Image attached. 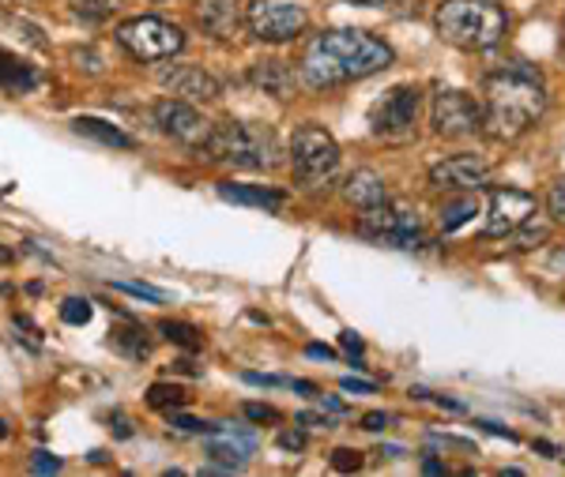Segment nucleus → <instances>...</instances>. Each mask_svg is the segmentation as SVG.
<instances>
[{
	"label": "nucleus",
	"instance_id": "nucleus-1",
	"mask_svg": "<svg viewBox=\"0 0 565 477\" xmlns=\"http://www.w3.org/2000/svg\"><path fill=\"white\" fill-rule=\"evenodd\" d=\"M546 113L543 76L524 64H509L487 76L482 84V132L498 143H513L532 132Z\"/></svg>",
	"mask_w": 565,
	"mask_h": 477
},
{
	"label": "nucleus",
	"instance_id": "nucleus-2",
	"mask_svg": "<svg viewBox=\"0 0 565 477\" xmlns=\"http://www.w3.org/2000/svg\"><path fill=\"white\" fill-rule=\"evenodd\" d=\"M392 50L366 31H321L309 39L298 72L309 87H340L388 68Z\"/></svg>",
	"mask_w": 565,
	"mask_h": 477
},
{
	"label": "nucleus",
	"instance_id": "nucleus-3",
	"mask_svg": "<svg viewBox=\"0 0 565 477\" xmlns=\"http://www.w3.org/2000/svg\"><path fill=\"white\" fill-rule=\"evenodd\" d=\"M434 26L449 45L476 53V50H494L505 39L509 20L494 0H441Z\"/></svg>",
	"mask_w": 565,
	"mask_h": 477
},
{
	"label": "nucleus",
	"instance_id": "nucleus-4",
	"mask_svg": "<svg viewBox=\"0 0 565 477\" xmlns=\"http://www.w3.org/2000/svg\"><path fill=\"white\" fill-rule=\"evenodd\" d=\"M200 154H207L212 162H223V166H234V170H268L271 154H276V140H271V132H264L257 124L223 121L212 128V135H207Z\"/></svg>",
	"mask_w": 565,
	"mask_h": 477
},
{
	"label": "nucleus",
	"instance_id": "nucleus-5",
	"mask_svg": "<svg viewBox=\"0 0 565 477\" xmlns=\"http://www.w3.org/2000/svg\"><path fill=\"white\" fill-rule=\"evenodd\" d=\"M290 170H295L298 185L317 188L335 177L340 170V143L317 124H302L290 140Z\"/></svg>",
	"mask_w": 565,
	"mask_h": 477
},
{
	"label": "nucleus",
	"instance_id": "nucleus-6",
	"mask_svg": "<svg viewBox=\"0 0 565 477\" xmlns=\"http://www.w3.org/2000/svg\"><path fill=\"white\" fill-rule=\"evenodd\" d=\"M418 113H423V90L399 84L370 106V132L385 143H407L418 128Z\"/></svg>",
	"mask_w": 565,
	"mask_h": 477
},
{
	"label": "nucleus",
	"instance_id": "nucleus-7",
	"mask_svg": "<svg viewBox=\"0 0 565 477\" xmlns=\"http://www.w3.org/2000/svg\"><path fill=\"white\" fill-rule=\"evenodd\" d=\"M117 42L132 53L136 61H170L174 53H181L185 45V34L181 26L167 23V20H154V15H136V20L117 26Z\"/></svg>",
	"mask_w": 565,
	"mask_h": 477
},
{
	"label": "nucleus",
	"instance_id": "nucleus-8",
	"mask_svg": "<svg viewBox=\"0 0 565 477\" xmlns=\"http://www.w3.org/2000/svg\"><path fill=\"white\" fill-rule=\"evenodd\" d=\"M245 23L260 42H290L306 31L309 15L298 0H253L245 8Z\"/></svg>",
	"mask_w": 565,
	"mask_h": 477
},
{
	"label": "nucleus",
	"instance_id": "nucleus-9",
	"mask_svg": "<svg viewBox=\"0 0 565 477\" xmlns=\"http://www.w3.org/2000/svg\"><path fill=\"white\" fill-rule=\"evenodd\" d=\"M430 124L445 140H460V135L482 132V106L463 90H441L430 106Z\"/></svg>",
	"mask_w": 565,
	"mask_h": 477
},
{
	"label": "nucleus",
	"instance_id": "nucleus-10",
	"mask_svg": "<svg viewBox=\"0 0 565 477\" xmlns=\"http://www.w3.org/2000/svg\"><path fill=\"white\" fill-rule=\"evenodd\" d=\"M535 215V196L524 188H494L487 204V237H513L524 223H532Z\"/></svg>",
	"mask_w": 565,
	"mask_h": 477
},
{
	"label": "nucleus",
	"instance_id": "nucleus-11",
	"mask_svg": "<svg viewBox=\"0 0 565 477\" xmlns=\"http://www.w3.org/2000/svg\"><path fill=\"white\" fill-rule=\"evenodd\" d=\"M154 124H159L170 140H178L181 147H193V151H204L207 135H212V128H215L212 121L200 117L196 106L181 102V98H167V102L154 106Z\"/></svg>",
	"mask_w": 565,
	"mask_h": 477
},
{
	"label": "nucleus",
	"instance_id": "nucleus-12",
	"mask_svg": "<svg viewBox=\"0 0 565 477\" xmlns=\"http://www.w3.org/2000/svg\"><path fill=\"white\" fill-rule=\"evenodd\" d=\"M490 181V162L479 154H452L430 170V185L445 192H479Z\"/></svg>",
	"mask_w": 565,
	"mask_h": 477
},
{
	"label": "nucleus",
	"instance_id": "nucleus-13",
	"mask_svg": "<svg viewBox=\"0 0 565 477\" xmlns=\"http://www.w3.org/2000/svg\"><path fill=\"white\" fill-rule=\"evenodd\" d=\"M253 452H257V436L245 433V429H231V425H215L204 444V455L212 458L215 466H223V470H242Z\"/></svg>",
	"mask_w": 565,
	"mask_h": 477
},
{
	"label": "nucleus",
	"instance_id": "nucleus-14",
	"mask_svg": "<svg viewBox=\"0 0 565 477\" xmlns=\"http://www.w3.org/2000/svg\"><path fill=\"white\" fill-rule=\"evenodd\" d=\"M159 79L167 90H174V95H181V98H193V102L218 98V84L207 76L204 68H196V64H174V68H162Z\"/></svg>",
	"mask_w": 565,
	"mask_h": 477
},
{
	"label": "nucleus",
	"instance_id": "nucleus-15",
	"mask_svg": "<svg viewBox=\"0 0 565 477\" xmlns=\"http://www.w3.org/2000/svg\"><path fill=\"white\" fill-rule=\"evenodd\" d=\"M196 23L215 39H234L242 23L238 0H196Z\"/></svg>",
	"mask_w": 565,
	"mask_h": 477
},
{
	"label": "nucleus",
	"instance_id": "nucleus-16",
	"mask_svg": "<svg viewBox=\"0 0 565 477\" xmlns=\"http://www.w3.org/2000/svg\"><path fill=\"white\" fill-rule=\"evenodd\" d=\"M39 79L42 76L34 64H26L23 57H15L12 50L0 45V90H8V95H31L39 87Z\"/></svg>",
	"mask_w": 565,
	"mask_h": 477
},
{
	"label": "nucleus",
	"instance_id": "nucleus-17",
	"mask_svg": "<svg viewBox=\"0 0 565 477\" xmlns=\"http://www.w3.org/2000/svg\"><path fill=\"white\" fill-rule=\"evenodd\" d=\"M343 196H348V204L359 210H373V207L388 204L385 181H381L373 170H354L348 177V185H343Z\"/></svg>",
	"mask_w": 565,
	"mask_h": 477
},
{
	"label": "nucleus",
	"instance_id": "nucleus-18",
	"mask_svg": "<svg viewBox=\"0 0 565 477\" xmlns=\"http://www.w3.org/2000/svg\"><path fill=\"white\" fill-rule=\"evenodd\" d=\"M218 196L226 204H242V207H260V210H279L287 204V196L276 188H264V185H234V181H223L218 185Z\"/></svg>",
	"mask_w": 565,
	"mask_h": 477
},
{
	"label": "nucleus",
	"instance_id": "nucleus-19",
	"mask_svg": "<svg viewBox=\"0 0 565 477\" xmlns=\"http://www.w3.org/2000/svg\"><path fill=\"white\" fill-rule=\"evenodd\" d=\"M109 346L121 357H129V361H143V357L151 354V338L143 332V324H136V319L117 324L114 332H109Z\"/></svg>",
	"mask_w": 565,
	"mask_h": 477
},
{
	"label": "nucleus",
	"instance_id": "nucleus-20",
	"mask_svg": "<svg viewBox=\"0 0 565 477\" xmlns=\"http://www.w3.org/2000/svg\"><path fill=\"white\" fill-rule=\"evenodd\" d=\"M249 79H253V87L268 90V95H276V98H287L290 90H295V72H290L282 61H260V64H253Z\"/></svg>",
	"mask_w": 565,
	"mask_h": 477
},
{
	"label": "nucleus",
	"instance_id": "nucleus-21",
	"mask_svg": "<svg viewBox=\"0 0 565 477\" xmlns=\"http://www.w3.org/2000/svg\"><path fill=\"white\" fill-rule=\"evenodd\" d=\"M72 132L87 135V140H95V143H103V147H121V151L136 147L132 135H125L121 128H114L109 121H98V117H76V121H72Z\"/></svg>",
	"mask_w": 565,
	"mask_h": 477
},
{
	"label": "nucleus",
	"instance_id": "nucleus-22",
	"mask_svg": "<svg viewBox=\"0 0 565 477\" xmlns=\"http://www.w3.org/2000/svg\"><path fill=\"white\" fill-rule=\"evenodd\" d=\"M476 215H479V199L471 196V192H460L457 199H445L441 210H437V223H441L445 234H452V229L468 226Z\"/></svg>",
	"mask_w": 565,
	"mask_h": 477
},
{
	"label": "nucleus",
	"instance_id": "nucleus-23",
	"mask_svg": "<svg viewBox=\"0 0 565 477\" xmlns=\"http://www.w3.org/2000/svg\"><path fill=\"white\" fill-rule=\"evenodd\" d=\"M189 402V394L178 383H151L148 388V406L154 410H181Z\"/></svg>",
	"mask_w": 565,
	"mask_h": 477
},
{
	"label": "nucleus",
	"instance_id": "nucleus-24",
	"mask_svg": "<svg viewBox=\"0 0 565 477\" xmlns=\"http://www.w3.org/2000/svg\"><path fill=\"white\" fill-rule=\"evenodd\" d=\"M159 332L167 335L174 346H185V350H200V343H204L193 324H178V319H162Z\"/></svg>",
	"mask_w": 565,
	"mask_h": 477
},
{
	"label": "nucleus",
	"instance_id": "nucleus-25",
	"mask_svg": "<svg viewBox=\"0 0 565 477\" xmlns=\"http://www.w3.org/2000/svg\"><path fill=\"white\" fill-rule=\"evenodd\" d=\"M245 383H257V388H290L302 394H317L309 380H290V376H264V372H245Z\"/></svg>",
	"mask_w": 565,
	"mask_h": 477
},
{
	"label": "nucleus",
	"instance_id": "nucleus-26",
	"mask_svg": "<svg viewBox=\"0 0 565 477\" xmlns=\"http://www.w3.org/2000/svg\"><path fill=\"white\" fill-rule=\"evenodd\" d=\"M90 301L87 297H65L61 301V319L65 324H72V327H84V324H90Z\"/></svg>",
	"mask_w": 565,
	"mask_h": 477
},
{
	"label": "nucleus",
	"instance_id": "nucleus-27",
	"mask_svg": "<svg viewBox=\"0 0 565 477\" xmlns=\"http://www.w3.org/2000/svg\"><path fill=\"white\" fill-rule=\"evenodd\" d=\"M114 290L132 293V297H143V301H154V305H167V301H170V293H167V290L143 286V282H114Z\"/></svg>",
	"mask_w": 565,
	"mask_h": 477
},
{
	"label": "nucleus",
	"instance_id": "nucleus-28",
	"mask_svg": "<svg viewBox=\"0 0 565 477\" xmlns=\"http://www.w3.org/2000/svg\"><path fill=\"white\" fill-rule=\"evenodd\" d=\"M170 429H178V433H193V436H207L215 425L196 421V418H185V414H174V410H170Z\"/></svg>",
	"mask_w": 565,
	"mask_h": 477
},
{
	"label": "nucleus",
	"instance_id": "nucleus-29",
	"mask_svg": "<svg viewBox=\"0 0 565 477\" xmlns=\"http://www.w3.org/2000/svg\"><path fill=\"white\" fill-rule=\"evenodd\" d=\"M546 215L558 226H565V181H558V185L546 192Z\"/></svg>",
	"mask_w": 565,
	"mask_h": 477
},
{
	"label": "nucleus",
	"instance_id": "nucleus-30",
	"mask_svg": "<svg viewBox=\"0 0 565 477\" xmlns=\"http://www.w3.org/2000/svg\"><path fill=\"white\" fill-rule=\"evenodd\" d=\"M76 15H84V20L98 23L109 15V0H76Z\"/></svg>",
	"mask_w": 565,
	"mask_h": 477
},
{
	"label": "nucleus",
	"instance_id": "nucleus-31",
	"mask_svg": "<svg viewBox=\"0 0 565 477\" xmlns=\"http://www.w3.org/2000/svg\"><path fill=\"white\" fill-rule=\"evenodd\" d=\"M332 470H340V474L362 470V455H359V452H351V447H340V452L332 455Z\"/></svg>",
	"mask_w": 565,
	"mask_h": 477
},
{
	"label": "nucleus",
	"instance_id": "nucleus-32",
	"mask_svg": "<svg viewBox=\"0 0 565 477\" xmlns=\"http://www.w3.org/2000/svg\"><path fill=\"white\" fill-rule=\"evenodd\" d=\"M31 470H34V474H57V470H61V458H57V455H50V452H34Z\"/></svg>",
	"mask_w": 565,
	"mask_h": 477
},
{
	"label": "nucleus",
	"instance_id": "nucleus-33",
	"mask_svg": "<svg viewBox=\"0 0 565 477\" xmlns=\"http://www.w3.org/2000/svg\"><path fill=\"white\" fill-rule=\"evenodd\" d=\"M245 418L249 421H279V410L264 406V402H245Z\"/></svg>",
	"mask_w": 565,
	"mask_h": 477
},
{
	"label": "nucleus",
	"instance_id": "nucleus-34",
	"mask_svg": "<svg viewBox=\"0 0 565 477\" xmlns=\"http://www.w3.org/2000/svg\"><path fill=\"white\" fill-rule=\"evenodd\" d=\"M279 447H282V452H302V447H306V433H298V429L290 433V429H287V433H279Z\"/></svg>",
	"mask_w": 565,
	"mask_h": 477
},
{
	"label": "nucleus",
	"instance_id": "nucleus-35",
	"mask_svg": "<svg viewBox=\"0 0 565 477\" xmlns=\"http://www.w3.org/2000/svg\"><path fill=\"white\" fill-rule=\"evenodd\" d=\"M392 421H396L392 414H366V418H362V429H370V433H381V429H388Z\"/></svg>",
	"mask_w": 565,
	"mask_h": 477
},
{
	"label": "nucleus",
	"instance_id": "nucleus-36",
	"mask_svg": "<svg viewBox=\"0 0 565 477\" xmlns=\"http://www.w3.org/2000/svg\"><path fill=\"white\" fill-rule=\"evenodd\" d=\"M343 391H377V388H373V383H366V380H354V376H348V380H343Z\"/></svg>",
	"mask_w": 565,
	"mask_h": 477
},
{
	"label": "nucleus",
	"instance_id": "nucleus-37",
	"mask_svg": "<svg viewBox=\"0 0 565 477\" xmlns=\"http://www.w3.org/2000/svg\"><path fill=\"white\" fill-rule=\"evenodd\" d=\"M343 350H348L351 357H354V354H362V343L354 338V332H343Z\"/></svg>",
	"mask_w": 565,
	"mask_h": 477
},
{
	"label": "nucleus",
	"instance_id": "nucleus-38",
	"mask_svg": "<svg viewBox=\"0 0 565 477\" xmlns=\"http://www.w3.org/2000/svg\"><path fill=\"white\" fill-rule=\"evenodd\" d=\"M298 425H332V421H328V418H317V414H298Z\"/></svg>",
	"mask_w": 565,
	"mask_h": 477
},
{
	"label": "nucleus",
	"instance_id": "nucleus-39",
	"mask_svg": "<svg viewBox=\"0 0 565 477\" xmlns=\"http://www.w3.org/2000/svg\"><path fill=\"white\" fill-rule=\"evenodd\" d=\"M317 399H321V406H328V410H332V414H348V406H343V402L324 399V394H317Z\"/></svg>",
	"mask_w": 565,
	"mask_h": 477
},
{
	"label": "nucleus",
	"instance_id": "nucleus-40",
	"mask_svg": "<svg viewBox=\"0 0 565 477\" xmlns=\"http://www.w3.org/2000/svg\"><path fill=\"white\" fill-rule=\"evenodd\" d=\"M114 429H117V436H121V440L132 436V429H129V421H125V418H114Z\"/></svg>",
	"mask_w": 565,
	"mask_h": 477
},
{
	"label": "nucleus",
	"instance_id": "nucleus-41",
	"mask_svg": "<svg viewBox=\"0 0 565 477\" xmlns=\"http://www.w3.org/2000/svg\"><path fill=\"white\" fill-rule=\"evenodd\" d=\"M551 268L554 271H565V249H554L551 252Z\"/></svg>",
	"mask_w": 565,
	"mask_h": 477
},
{
	"label": "nucleus",
	"instance_id": "nucleus-42",
	"mask_svg": "<svg viewBox=\"0 0 565 477\" xmlns=\"http://www.w3.org/2000/svg\"><path fill=\"white\" fill-rule=\"evenodd\" d=\"M309 357H335L328 346H309Z\"/></svg>",
	"mask_w": 565,
	"mask_h": 477
},
{
	"label": "nucleus",
	"instance_id": "nucleus-43",
	"mask_svg": "<svg viewBox=\"0 0 565 477\" xmlns=\"http://www.w3.org/2000/svg\"><path fill=\"white\" fill-rule=\"evenodd\" d=\"M351 4H362V8H373V4H385V0H351Z\"/></svg>",
	"mask_w": 565,
	"mask_h": 477
},
{
	"label": "nucleus",
	"instance_id": "nucleus-44",
	"mask_svg": "<svg viewBox=\"0 0 565 477\" xmlns=\"http://www.w3.org/2000/svg\"><path fill=\"white\" fill-rule=\"evenodd\" d=\"M0 263H12V252H8L4 245H0Z\"/></svg>",
	"mask_w": 565,
	"mask_h": 477
},
{
	"label": "nucleus",
	"instance_id": "nucleus-45",
	"mask_svg": "<svg viewBox=\"0 0 565 477\" xmlns=\"http://www.w3.org/2000/svg\"><path fill=\"white\" fill-rule=\"evenodd\" d=\"M8 436V429H4V421H0V440H4Z\"/></svg>",
	"mask_w": 565,
	"mask_h": 477
}]
</instances>
